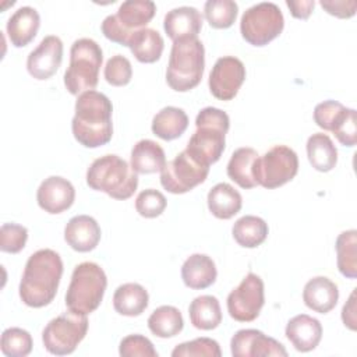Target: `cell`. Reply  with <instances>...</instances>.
Listing matches in <instances>:
<instances>
[{
	"mask_svg": "<svg viewBox=\"0 0 357 357\" xmlns=\"http://www.w3.org/2000/svg\"><path fill=\"white\" fill-rule=\"evenodd\" d=\"M28 240V229L18 223H3L0 227V250L8 254L22 251Z\"/></svg>",
	"mask_w": 357,
	"mask_h": 357,
	"instance_id": "40",
	"label": "cell"
},
{
	"mask_svg": "<svg viewBox=\"0 0 357 357\" xmlns=\"http://www.w3.org/2000/svg\"><path fill=\"white\" fill-rule=\"evenodd\" d=\"M166 205H167L166 197L155 188H146L141 191L135 198L137 212L146 219H153L160 216L166 209Z\"/></svg>",
	"mask_w": 357,
	"mask_h": 357,
	"instance_id": "39",
	"label": "cell"
},
{
	"mask_svg": "<svg viewBox=\"0 0 357 357\" xmlns=\"http://www.w3.org/2000/svg\"><path fill=\"white\" fill-rule=\"evenodd\" d=\"M75 199L74 185L61 176H50L45 178L36 191L38 205L50 215L67 211Z\"/></svg>",
	"mask_w": 357,
	"mask_h": 357,
	"instance_id": "17",
	"label": "cell"
},
{
	"mask_svg": "<svg viewBox=\"0 0 357 357\" xmlns=\"http://www.w3.org/2000/svg\"><path fill=\"white\" fill-rule=\"evenodd\" d=\"M286 6L289 7L291 15L298 20H307L315 6L314 0H286Z\"/></svg>",
	"mask_w": 357,
	"mask_h": 357,
	"instance_id": "45",
	"label": "cell"
},
{
	"mask_svg": "<svg viewBox=\"0 0 357 357\" xmlns=\"http://www.w3.org/2000/svg\"><path fill=\"white\" fill-rule=\"evenodd\" d=\"M209 212L218 218L227 220L240 212L243 206L241 194L229 183H218L208 192Z\"/></svg>",
	"mask_w": 357,
	"mask_h": 357,
	"instance_id": "25",
	"label": "cell"
},
{
	"mask_svg": "<svg viewBox=\"0 0 357 357\" xmlns=\"http://www.w3.org/2000/svg\"><path fill=\"white\" fill-rule=\"evenodd\" d=\"M131 167L138 174L160 172L166 165L163 148L152 139H141L131 149Z\"/></svg>",
	"mask_w": 357,
	"mask_h": 357,
	"instance_id": "26",
	"label": "cell"
},
{
	"mask_svg": "<svg viewBox=\"0 0 357 357\" xmlns=\"http://www.w3.org/2000/svg\"><path fill=\"white\" fill-rule=\"evenodd\" d=\"M128 47L139 63L149 64L160 59L165 49V40L156 29L142 28L132 33Z\"/></svg>",
	"mask_w": 357,
	"mask_h": 357,
	"instance_id": "29",
	"label": "cell"
},
{
	"mask_svg": "<svg viewBox=\"0 0 357 357\" xmlns=\"http://www.w3.org/2000/svg\"><path fill=\"white\" fill-rule=\"evenodd\" d=\"M188 315L191 324L201 331H212L222 322V310L219 300L215 296L204 294L195 297L190 307Z\"/></svg>",
	"mask_w": 357,
	"mask_h": 357,
	"instance_id": "30",
	"label": "cell"
},
{
	"mask_svg": "<svg viewBox=\"0 0 357 357\" xmlns=\"http://www.w3.org/2000/svg\"><path fill=\"white\" fill-rule=\"evenodd\" d=\"M149 304V294L139 283L120 284L113 294V307L116 312L124 317L141 315Z\"/></svg>",
	"mask_w": 357,
	"mask_h": 357,
	"instance_id": "27",
	"label": "cell"
},
{
	"mask_svg": "<svg viewBox=\"0 0 357 357\" xmlns=\"http://www.w3.org/2000/svg\"><path fill=\"white\" fill-rule=\"evenodd\" d=\"M356 291L353 290L347 303L342 308V321L344 326H347L350 331H356L357 321H356V301H354Z\"/></svg>",
	"mask_w": 357,
	"mask_h": 357,
	"instance_id": "46",
	"label": "cell"
},
{
	"mask_svg": "<svg viewBox=\"0 0 357 357\" xmlns=\"http://www.w3.org/2000/svg\"><path fill=\"white\" fill-rule=\"evenodd\" d=\"M268 223L254 215H245L236 220L231 229L233 238L244 248H255L261 245L268 237Z\"/></svg>",
	"mask_w": 357,
	"mask_h": 357,
	"instance_id": "32",
	"label": "cell"
},
{
	"mask_svg": "<svg viewBox=\"0 0 357 357\" xmlns=\"http://www.w3.org/2000/svg\"><path fill=\"white\" fill-rule=\"evenodd\" d=\"M184 319L178 308L173 305H160L152 311L148 318L149 331L162 339L173 337L183 331Z\"/></svg>",
	"mask_w": 357,
	"mask_h": 357,
	"instance_id": "33",
	"label": "cell"
},
{
	"mask_svg": "<svg viewBox=\"0 0 357 357\" xmlns=\"http://www.w3.org/2000/svg\"><path fill=\"white\" fill-rule=\"evenodd\" d=\"M245 79V67L234 56H223L216 60L209 73V91L219 100H231Z\"/></svg>",
	"mask_w": 357,
	"mask_h": 357,
	"instance_id": "14",
	"label": "cell"
},
{
	"mask_svg": "<svg viewBox=\"0 0 357 357\" xmlns=\"http://www.w3.org/2000/svg\"><path fill=\"white\" fill-rule=\"evenodd\" d=\"M100 227L89 215L73 216L64 227L66 243L78 252H89L100 241Z\"/></svg>",
	"mask_w": 357,
	"mask_h": 357,
	"instance_id": "18",
	"label": "cell"
},
{
	"mask_svg": "<svg viewBox=\"0 0 357 357\" xmlns=\"http://www.w3.org/2000/svg\"><path fill=\"white\" fill-rule=\"evenodd\" d=\"M103 61L102 47L91 38L74 40L70 49V64L64 73V85L71 95L92 91L99 81Z\"/></svg>",
	"mask_w": 357,
	"mask_h": 357,
	"instance_id": "6",
	"label": "cell"
},
{
	"mask_svg": "<svg viewBox=\"0 0 357 357\" xmlns=\"http://www.w3.org/2000/svg\"><path fill=\"white\" fill-rule=\"evenodd\" d=\"M88 318L71 310L49 321L42 332L45 349L54 356L71 354L88 332Z\"/></svg>",
	"mask_w": 357,
	"mask_h": 357,
	"instance_id": "10",
	"label": "cell"
},
{
	"mask_svg": "<svg viewBox=\"0 0 357 357\" xmlns=\"http://www.w3.org/2000/svg\"><path fill=\"white\" fill-rule=\"evenodd\" d=\"M32 336L22 328H7L1 333L0 347L7 357H25L32 351Z\"/></svg>",
	"mask_w": 357,
	"mask_h": 357,
	"instance_id": "36",
	"label": "cell"
},
{
	"mask_svg": "<svg viewBox=\"0 0 357 357\" xmlns=\"http://www.w3.org/2000/svg\"><path fill=\"white\" fill-rule=\"evenodd\" d=\"M216 276V265L213 259L205 254H192L181 265V279L187 287L194 290L212 286Z\"/></svg>",
	"mask_w": 357,
	"mask_h": 357,
	"instance_id": "24",
	"label": "cell"
},
{
	"mask_svg": "<svg viewBox=\"0 0 357 357\" xmlns=\"http://www.w3.org/2000/svg\"><path fill=\"white\" fill-rule=\"evenodd\" d=\"M329 131L342 145L353 148L357 144V112L343 107L332 121Z\"/></svg>",
	"mask_w": 357,
	"mask_h": 357,
	"instance_id": "37",
	"label": "cell"
},
{
	"mask_svg": "<svg viewBox=\"0 0 357 357\" xmlns=\"http://www.w3.org/2000/svg\"><path fill=\"white\" fill-rule=\"evenodd\" d=\"M339 272L349 278H357V231L354 229L342 231L335 243Z\"/></svg>",
	"mask_w": 357,
	"mask_h": 357,
	"instance_id": "34",
	"label": "cell"
},
{
	"mask_svg": "<svg viewBox=\"0 0 357 357\" xmlns=\"http://www.w3.org/2000/svg\"><path fill=\"white\" fill-rule=\"evenodd\" d=\"M39 26V13L31 6H22L17 8L8 18L6 31L13 46L24 47L33 40Z\"/></svg>",
	"mask_w": 357,
	"mask_h": 357,
	"instance_id": "21",
	"label": "cell"
},
{
	"mask_svg": "<svg viewBox=\"0 0 357 357\" xmlns=\"http://www.w3.org/2000/svg\"><path fill=\"white\" fill-rule=\"evenodd\" d=\"M284 26L283 14L275 3L262 1L244 11L240 20V32L252 46H265L278 38Z\"/></svg>",
	"mask_w": 357,
	"mask_h": 357,
	"instance_id": "9",
	"label": "cell"
},
{
	"mask_svg": "<svg viewBox=\"0 0 357 357\" xmlns=\"http://www.w3.org/2000/svg\"><path fill=\"white\" fill-rule=\"evenodd\" d=\"M63 60V42L56 35L45 36L28 54L26 70L35 79H47L56 74Z\"/></svg>",
	"mask_w": 357,
	"mask_h": 357,
	"instance_id": "16",
	"label": "cell"
},
{
	"mask_svg": "<svg viewBox=\"0 0 357 357\" xmlns=\"http://www.w3.org/2000/svg\"><path fill=\"white\" fill-rule=\"evenodd\" d=\"M208 174L209 166L201 165L184 149L160 170V184L172 194H184L204 183Z\"/></svg>",
	"mask_w": 357,
	"mask_h": 357,
	"instance_id": "12",
	"label": "cell"
},
{
	"mask_svg": "<svg viewBox=\"0 0 357 357\" xmlns=\"http://www.w3.org/2000/svg\"><path fill=\"white\" fill-rule=\"evenodd\" d=\"M63 275L61 257L50 250L42 248L29 255L20 282V298L32 308L49 305L56 297Z\"/></svg>",
	"mask_w": 357,
	"mask_h": 357,
	"instance_id": "1",
	"label": "cell"
},
{
	"mask_svg": "<svg viewBox=\"0 0 357 357\" xmlns=\"http://www.w3.org/2000/svg\"><path fill=\"white\" fill-rule=\"evenodd\" d=\"M339 300V289L335 282L326 276L310 279L303 290L304 304L319 314H328L335 308Z\"/></svg>",
	"mask_w": 357,
	"mask_h": 357,
	"instance_id": "22",
	"label": "cell"
},
{
	"mask_svg": "<svg viewBox=\"0 0 357 357\" xmlns=\"http://www.w3.org/2000/svg\"><path fill=\"white\" fill-rule=\"evenodd\" d=\"M163 28L173 42L184 38H198L202 28V15L195 7H176L165 15Z\"/></svg>",
	"mask_w": 357,
	"mask_h": 357,
	"instance_id": "20",
	"label": "cell"
},
{
	"mask_svg": "<svg viewBox=\"0 0 357 357\" xmlns=\"http://www.w3.org/2000/svg\"><path fill=\"white\" fill-rule=\"evenodd\" d=\"M195 127L185 151L201 165L211 166L220 159L225 151L230 119L226 112L208 106L197 114Z\"/></svg>",
	"mask_w": 357,
	"mask_h": 357,
	"instance_id": "3",
	"label": "cell"
},
{
	"mask_svg": "<svg viewBox=\"0 0 357 357\" xmlns=\"http://www.w3.org/2000/svg\"><path fill=\"white\" fill-rule=\"evenodd\" d=\"M173 357H220L222 350L216 340L211 337H197L190 342L177 344L173 351Z\"/></svg>",
	"mask_w": 357,
	"mask_h": 357,
	"instance_id": "38",
	"label": "cell"
},
{
	"mask_svg": "<svg viewBox=\"0 0 357 357\" xmlns=\"http://www.w3.org/2000/svg\"><path fill=\"white\" fill-rule=\"evenodd\" d=\"M113 106L110 99L95 89L82 92L75 102L71 121L74 138L85 148L106 145L113 135Z\"/></svg>",
	"mask_w": 357,
	"mask_h": 357,
	"instance_id": "2",
	"label": "cell"
},
{
	"mask_svg": "<svg viewBox=\"0 0 357 357\" xmlns=\"http://www.w3.org/2000/svg\"><path fill=\"white\" fill-rule=\"evenodd\" d=\"M258 152L254 148L243 146L236 149L230 160L227 163V176L241 188H254L258 185L257 181V162H258Z\"/></svg>",
	"mask_w": 357,
	"mask_h": 357,
	"instance_id": "23",
	"label": "cell"
},
{
	"mask_svg": "<svg viewBox=\"0 0 357 357\" xmlns=\"http://www.w3.org/2000/svg\"><path fill=\"white\" fill-rule=\"evenodd\" d=\"M238 6L233 0H208L204 14L209 25L215 29L230 28L237 18Z\"/></svg>",
	"mask_w": 357,
	"mask_h": 357,
	"instance_id": "35",
	"label": "cell"
},
{
	"mask_svg": "<svg viewBox=\"0 0 357 357\" xmlns=\"http://www.w3.org/2000/svg\"><path fill=\"white\" fill-rule=\"evenodd\" d=\"M119 354L121 357H158V351L153 343L142 335H128L121 339L119 346Z\"/></svg>",
	"mask_w": 357,
	"mask_h": 357,
	"instance_id": "42",
	"label": "cell"
},
{
	"mask_svg": "<svg viewBox=\"0 0 357 357\" xmlns=\"http://www.w3.org/2000/svg\"><path fill=\"white\" fill-rule=\"evenodd\" d=\"M188 127V116L176 106L160 109L152 119V132L165 141H173L184 134Z\"/></svg>",
	"mask_w": 357,
	"mask_h": 357,
	"instance_id": "28",
	"label": "cell"
},
{
	"mask_svg": "<svg viewBox=\"0 0 357 357\" xmlns=\"http://www.w3.org/2000/svg\"><path fill=\"white\" fill-rule=\"evenodd\" d=\"M205 49L198 38H184L173 42L166 82L176 92L195 88L204 75Z\"/></svg>",
	"mask_w": 357,
	"mask_h": 357,
	"instance_id": "4",
	"label": "cell"
},
{
	"mask_svg": "<svg viewBox=\"0 0 357 357\" xmlns=\"http://www.w3.org/2000/svg\"><path fill=\"white\" fill-rule=\"evenodd\" d=\"M230 350L234 357H286L284 346L258 329H240L230 340Z\"/></svg>",
	"mask_w": 357,
	"mask_h": 357,
	"instance_id": "15",
	"label": "cell"
},
{
	"mask_svg": "<svg viewBox=\"0 0 357 357\" xmlns=\"http://www.w3.org/2000/svg\"><path fill=\"white\" fill-rule=\"evenodd\" d=\"M227 312L238 322H251L258 318L265 304V290L262 279L248 272L240 284L227 296Z\"/></svg>",
	"mask_w": 357,
	"mask_h": 357,
	"instance_id": "13",
	"label": "cell"
},
{
	"mask_svg": "<svg viewBox=\"0 0 357 357\" xmlns=\"http://www.w3.org/2000/svg\"><path fill=\"white\" fill-rule=\"evenodd\" d=\"M86 184L114 199H128L138 187V174L123 158L105 155L95 159L86 170Z\"/></svg>",
	"mask_w": 357,
	"mask_h": 357,
	"instance_id": "5",
	"label": "cell"
},
{
	"mask_svg": "<svg viewBox=\"0 0 357 357\" xmlns=\"http://www.w3.org/2000/svg\"><path fill=\"white\" fill-rule=\"evenodd\" d=\"M105 79L113 86H124L132 78V67L126 56L116 54L105 66Z\"/></svg>",
	"mask_w": 357,
	"mask_h": 357,
	"instance_id": "41",
	"label": "cell"
},
{
	"mask_svg": "<svg viewBox=\"0 0 357 357\" xmlns=\"http://www.w3.org/2000/svg\"><path fill=\"white\" fill-rule=\"evenodd\" d=\"M319 4L328 14L337 18H350L357 10L356 0H321Z\"/></svg>",
	"mask_w": 357,
	"mask_h": 357,
	"instance_id": "44",
	"label": "cell"
},
{
	"mask_svg": "<svg viewBox=\"0 0 357 357\" xmlns=\"http://www.w3.org/2000/svg\"><path fill=\"white\" fill-rule=\"evenodd\" d=\"M307 156L311 166L322 173L331 172L337 163V149L324 132H315L307 139Z\"/></svg>",
	"mask_w": 357,
	"mask_h": 357,
	"instance_id": "31",
	"label": "cell"
},
{
	"mask_svg": "<svg viewBox=\"0 0 357 357\" xmlns=\"http://www.w3.org/2000/svg\"><path fill=\"white\" fill-rule=\"evenodd\" d=\"M284 335L297 351L307 353L319 344L322 339V325L317 318L298 314L289 319Z\"/></svg>",
	"mask_w": 357,
	"mask_h": 357,
	"instance_id": "19",
	"label": "cell"
},
{
	"mask_svg": "<svg viewBox=\"0 0 357 357\" xmlns=\"http://www.w3.org/2000/svg\"><path fill=\"white\" fill-rule=\"evenodd\" d=\"M344 106L337 102V100H324L318 103L314 109V121L317 123L318 127H321L325 131H329L331 124L333 119L337 116V113L343 109Z\"/></svg>",
	"mask_w": 357,
	"mask_h": 357,
	"instance_id": "43",
	"label": "cell"
},
{
	"mask_svg": "<svg viewBox=\"0 0 357 357\" xmlns=\"http://www.w3.org/2000/svg\"><path fill=\"white\" fill-rule=\"evenodd\" d=\"M156 13V6L151 0L123 1L116 14L107 15L102 25V33L112 42L128 46L134 32L146 28Z\"/></svg>",
	"mask_w": 357,
	"mask_h": 357,
	"instance_id": "8",
	"label": "cell"
},
{
	"mask_svg": "<svg viewBox=\"0 0 357 357\" xmlns=\"http://www.w3.org/2000/svg\"><path fill=\"white\" fill-rule=\"evenodd\" d=\"M297 172V153L286 145H275L258 158L255 176L258 185L272 190L293 180Z\"/></svg>",
	"mask_w": 357,
	"mask_h": 357,
	"instance_id": "11",
	"label": "cell"
},
{
	"mask_svg": "<svg viewBox=\"0 0 357 357\" xmlns=\"http://www.w3.org/2000/svg\"><path fill=\"white\" fill-rule=\"evenodd\" d=\"M106 287L105 271L95 262H81L73 271L66 293V305L77 314L88 315L100 305Z\"/></svg>",
	"mask_w": 357,
	"mask_h": 357,
	"instance_id": "7",
	"label": "cell"
}]
</instances>
